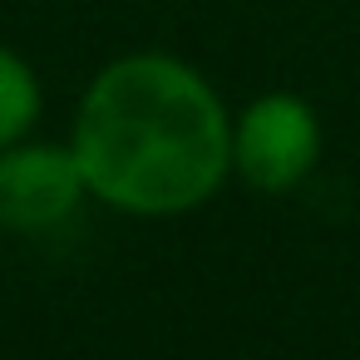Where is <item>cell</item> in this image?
I'll return each mask as SVG.
<instances>
[{
    "mask_svg": "<svg viewBox=\"0 0 360 360\" xmlns=\"http://www.w3.org/2000/svg\"><path fill=\"white\" fill-rule=\"evenodd\" d=\"M75 158L84 188L143 217L198 207L232 163V129L188 65L168 55L114 60L84 94L75 119Z\"/></svg>",
    "mask_w": 360,
    "mask_h": 360,
    "instance_id": "1",
    "label": "cell"
},
{
    "mask_svg": "<svg viewBox=\"0 0 360 360\" xmlns=\"http://www.w3.org/2000/svg\"><path fill=\"white\" fill-rule=\"evenodd\" d=\"M40 114V84L30 65L11 50H0V148H11Z\"/></svg>",
    "mask_w": 360,
    "mask_h": 360,
    "instance_id": "4",
    "label": "cell"
},
{
    "mask_svg": "<svg viewBox=\"0 0 360 360\" xmlns=\"http://www.w3.org/2000/svg\"><path fill=\"white\" fill-rule=\"evenodd\" d=\"M84 173L75 148H11L0 153V227L40 232L75 212Z\"/></svg>",
    "mask_w": 360,
    "mask_h": 360,
    "instance_id": "3",
    "label": "cell"
},
{
    "mask_svg": "<svg viewBox=\"0 0 360 360\" xmlns=\"http://www.w3.org/2000/svg\"><path fill=\"white\" fill-rule=\"evenodd\" d=\"M316 148H321L316 114L296 94H262L232 134L237 173L262 193L296 188L306 178V168L316 163Z\"/></svg>",
    "mask_w": 360,
    "mask_h": 360,
    "instance_id": "2",
    "label": "cell"
}]
</instances>
